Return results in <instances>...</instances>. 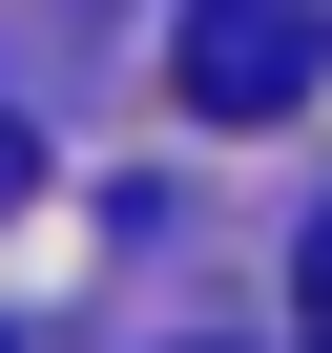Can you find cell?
Returning a JSON list of instances; mask_svg holds the SVG:
<instances>
[{
  "mask_svg": "<svg viewBox=\"0 0 332 353\" xmlns=\"http://www.w3.org/2000/svg\"><path fill=\"white\" fill-rule=\"evenodd\" d=\"M187 104L208 125H270V104H311V0H187Z\"/></svg>",
  "mask_w": 332,
  "mask_h": 353,
  "instance_id": "6da1fadb",
  "label": "cell"
},
{
  "mask_svg": "<svg viewBox=\"0 0 332 353\" xmlns=\"http://www.w3.org/2000/svg\"><path fill=\"white\" fill-rule=\"evenodd\" d=\"M291 332L332 353V208H311V250H291Z\"/></svg>",
  "mask_w": 332,
  "mask_h": 353,
  "instance_id": "7a4b0ae2",
  "label": "cell"
},
{
  "mask_svg": "<svg viewBox=\"0 0 332 353\" xmlns=\"http://www.w3.org/2000/svg\"><path fill=\"white\" fill-rule=\"evenodd\" d=\"M21 188H42V125H21V104H0V208H21Z\"/></svg>",
  "mask_w": 332,
  "mask_h": 353,
  "instance_id": "3957f363",
  "label": "cell"
}]
</instances>
